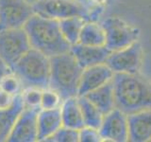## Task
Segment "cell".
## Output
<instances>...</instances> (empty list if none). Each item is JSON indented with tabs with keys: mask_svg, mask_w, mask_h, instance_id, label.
<instances>
[{
	"mask_svg": "<svg viewBox=\"0 0 151 142\" xmlns=\"http://www.w3.org/2000/svg\"><path fill=\"white\" fill-rule=\"evenodd\" d=\"M86 22V19L80 16H72L59 20L61 33L71 46H74L79 42L80 33Z\"/></svg>",
	"mask_w": 151,
	"mask_h": 142,
	"instance_id": "obj_20",
	"label": "cell"
},
{
	"mask_svg": "<svg viewBox=\"0 0 151 142\" xmlns=\"http://www.w3.org/2000/svg\"><path fill=\"white\" fill-rule=\"evenodd\" d=\"M25 108L21 94L15 96L14 101L8 108L0 109V142L8 141L18 117Z\"/></svg>",
	"mask_w": 151,
	"mask_h": 142,
	"instance_id": "obj_16",
	"label": "cell"
},
{
	"mask_svg": "<svg viewBox=\"0 0 151 142\" xmlns=\"http://www.w3.org/2000/svg\"><path fill=\"white\" fill-rule=\"evenodd\" d=\"M78 101L81 109L85 126L98 130L102 123L104 114L85 96L78 97Z\"/></svg>",
	"mask_w": 151,
	"mask_h": 142,
	"instance_id": "obj_21",
	"label": "cell"
},
{
	"mask_svg": "<svg viewBox=\"0 0 151 142\" xmlns=\"http://www.w3.org/2000/svg\"><path fill=\"white\" fill-rule=\"evenodd\" d=\"M14 99H15V96L0 88V109L9 107L13 103Z\"/></svg>",
	"mask_w": 151,
	"mask_h": 142,
	"instance_id": "obj_27",
	"label": "cell"
},
{
	"mask_svg": "<svg viewBox=\"0 0 151 142\" xmlns=\"http://www.w3.org/2000/svg\"><path fill=\"white\" fill-rule=\"evenodd\" d=\"M96 1H100V0H96Z\"/></svg>",
	"mask_w": 151,
	"mask_h": 142,
	"instance_id": "obj_29",
	"label": "cell"
},
{
	"mask_svg": "<svg viewBox=\"0 0 151 142\" xmlns=\"http://www.w3.org/2000/svg\"><path fill=\"white\" fill-rule=\"evenodd\" d=\"M61 126L60 107L41 109L38 115V141H46Z\"/></svg>",
	"mask_w": 151,
	"mask_h": 142,
	"instance_id": "obj_15",
	"label": "cell"
},
{
	"mask_svg": "<svg viewBox=\"0 0 151 142\" xmlns=\"http://www.w3.org/2000/svg\"><path fill=\"white\" fill-rule=\"evenodd\" d=\"M71 52L79 65L84 69L90 66L105 64L111 51L106 46H87L78 43L71 46Z\"/></svg>",
	"mask_w": 151,
	"mask_h": 142,
	"instance_id": "obj_13",
	"label": "cell"
},
{
	"mask_svg": "<svg viewBox=\"0 0 151 142\" xmlns=\"http://www.w3.org/2000/svg\"><path fill=\"white\" fill-rule=\"evenodd\" d=\"M104 115L115 108L114 87L112 80L97 89L85 95Z\"/></svg>",
	"mask_w": 151,
	"mask_h": 142,
	"instance_id": "obj_18",
	"label": "cell"
},
{
	"mask_svg": "<svg viewBox=\"0 0 151 142\" xmlns=\"http://www.w3.org/2000/svg\"><path fill=\"white\" fill-rule=\"evenodd\" d=\"M30 49V42L24 28L0 30V57L12 69Z\"/></svg>",
	"mask_w": 151,
	"mask_h": 142,
	"instance_id": "obj_6",
	"label": "cell"
},
{
	"mask_svg": "<svg viewBox=\"0 0 151 142\" xmlns=\"http://www.w3.org/2000/svg\"><path fill=\"white\" fill-rule=\"evenodd\" d=\"M113 76L114 73L106 63L84 68L80 77L78 97L85 96L102 86L111 80Z\"/></svg>",
	"mask_w": 151,
	"mask_h": 142,
	"instance_id": "obj_12",
	"label": "cell"
},
{
	"mask_svg": "<svg viewBox=\"0 0 151 142\" xmlns=\"http://www.w3.org/2000/svg\"><path fill=\"white\" fill-rule=\"evenodd\" d=\"M34 14L28 0H0V30L24 28Z\"/></svg>",
	"mask_w": 151,
	"mask_h": 142,
	"instance_id": "obj_8",
	"label": "cell"
},
{
	"mask_svg": "<svg viewBox=\"0 0 151 142\" xmlns=\"http://www.w3.org/2000/svg\"><path fill=\"white\" fill-rule=\"evenodd\" d=\"M11 72H12V67L0 57V80H1L5 76L9 74Z\"/></svg>",
	"mask_w": 151,
	"mask_h": 142,
	"instance_id": "obj_28",
	"label": "cell"
},
{
	"mask_svg": "<svg viewBox=\"0 0 151 142\" xmlns=\"http://www.w3.org/2000/svg\"><path fill=\"white\" fill-rule=\"evenodd\" d=\"M12 72L20 79L24 88H48L50 58L41 51L31 47L12 66Z\"/></svg>",
	"mask_w": 151,
	"mask_h": 142,
	"instance_id": "obj_4",
	"label": "cell"
},
{
	"mask_svg": "<svg viewBox=\"0 0 151 142\" xmlns=\"http://www.w3.org/2000/svg\"><path fill=\"white\" fill-rule=\"evenodd\" d=\"M63 99L60 95L50 87L42 89L41 109H54L60 107Z\"/></svg>",
	"mask_w": 151,
	"mask_h": 142,
	"instance_id": "obj_25",
	"label": "cell"
},
{
	"mask_svg": "<svg viewBox=\"0 0 151 142\" xmlns=\"http://www.w3.org/2000/svg\"><path fill=\"white\" fill-rule=\"evenodd\" d=\"M0 88L13 96L20 95L23 91V84L16 74L11 72L0 80Z\"/></svg>",
	"mask_w": 151,
	"mask_h": 142,
	"instance_id": "obj_22",
	"label": "cell"
},
{
	"mask_svg": "<svg viewBox=\"0 0 151 142\" xmlns=\"http://www.w3.org/2000/svg\"><path fill=\"white\" fill-rule=\"evenodd\" d=\"M46 141L54 142H78L79 141V130L61 126Z\"/></svg>",
	"mask_w": 151,
	"mask_h": 142,
	"instance_id": "obj_24",
	"label": "cell"
},
{
	"mask_svg": "<svg viewBox=\"0 0 151 142\" xmlns=\"http://www.w3.org/2000/svg\"><path fill=\"white\" fill-rule=\"evenodd\" d=\"M41 108L25 107L9 135V142L38 141V115Z\"/></svg>",
	"mask_w": 151,
	"mask_h": 142,
	"instance_id": "obj_11",
	"label": "cell"
},
{
	"mask_svg": "<svg viewBox=\"0 0 151 142\" xmlns=\"http://www.w3.org/2000/svg\"><path fill=\"white\" fill-rule=\"evenodd\" d=\"M129 141L145 142L151 140V109L127 115Z\"/></svg>",
	"mask_w": 151,
	"mask_h": 142,
	"instance_id": "obj_14",
	"label": "cell"
},
{
	"mask_svg": "<svg viewBox=\"0 0 151 142\" xmlns=\"http://www.w3.org/2000/svg\"><path fill=\"white\" fill-rule=\"evenodd\" d=\"M115 107L127 115L151 109V82L137 73H116L112 79Z\"/></svg>",
	"mask_w": 151,
	"mask_h": 142,
	"instance_id": "obj_1",
	"label": "cell"
},
{
	"mask_svg": "<svg viewBox=\"0 0 151 142\" xmlns=\"http://www.w3.org/2000/svg\"><path fill=\"white\" fill-rule=\"evenodd\" d=\"M78 43L87 46H105L106 33L101 24L87 21L82 28Z\"/></svg>",
	"mask_w": 151,
	"mask_h": 142,
	"instance_id": "obj_19",
	"label": "cell"
},
{
	"mask_svg": "<svg viewBox=\"0 0 151 142\" xmlns=\"http://www.w3.org/2000/svg\"><path fill=\"white\" fill-rule=\"evenodd\" d=\"M143 62V49L137 41L124 49L111 51L106 61L113 73H137Z\"/></svg>",
	"mask_w": 151,
	"mask_h": 142,
	"instance_id": "obj_9",
	"label": "cell"
},
{
	"mask_svg": "<svg viewBox=\"0 0 151 142\" xmlns=\"http://www.w3.org/2000/svg\"><path fill=\"white\" fill-rule=\"evenodd\" d=\"M32 5L35 13L56 20L80 16L89 21L91 16L90 9L80 0H37Z\"/></svg>",
	"mask_w": 151,
	"mask_h": 142,
	"instance_id": "obj_5",
	"label": "cell"
},
{
	"mask_svg": "<svg viewBox=\"0 0 151 142\" xmlns=\"http://www.w3.org/2000/svg\"><path fill=\"white\" fill-rule=\"evenodd\" d=\"M60 114L63 126L80 130L85 126L78 97L65 99L61 102Z\"/></svg>",
	"mask_w": 151,
	"mask_h": 142,
	"instance_id": "obj_17",
	"label": "cell"
},
{
	"mask_svg": "<svg viewBox=\"0 0 151 142\" xmlns=\"http://www.w3.org/2000/svg\"><path fill=\"white\" fill-rule=\"evenodd\" d=\"M79 141L80 142H100L103 141L100 133L97 129L92 127L84 126L79 130Z\"/></svg>",
	"mask_w": 151,
	"mask_h": 142,
	"instance_id": "obj_26",
	"label": "cell"
},
{
	"mask_svg": "<svg viewBox=\"0 0 151 142\" xmlns=\"http://www.w3.org/2000/svg\"><path fill=\"white\" fill-rule=\"evenodd\" d=\"M101 26L106 33L105 46L111 51H116L137 42L140 36L138 28L118 17L105 19Z\"/></svg>",
	"mask_w": 151,
	"mask_h": 142,
	"instance_id": "obj_7",
	"label": "cell"
},
{
	"mask_svg": "<svg viewBox=\"0 0 151 142\" xmlns=\"http://www.w3.org/2000/svg\"><path fill=\"white\" fill-rule=\"evenodd\" d=\"M98 131L103 141H129L127 115L115 107L113 110L104 115Z\"/></svg>",
	"mask_w": 151,
	"mask_h": 142,
	"instance_id": "obj_10",
	"label": "cell"
},
{
	"mask_svg": "<svg viewBox=\"0 0 151 142\" xmlns=\"http://www.w3.org/2000/svg\"><path fill=\"white\" fill-rule=\"evenodd\" d=\"M42 89L37 87L24 88L21 93L25 107L41 108Z\"/></svg>",
	"mask_w": 151,
	"mask_h": 142,
	"instance_id": "obj_23",
	"label": "cell"
},
{
	"mask_svg": "<svg viewBox=\"0 0 151 142\" xmlns=\"http://www.w3.org/2000/svg\"><path fill=\"white\" fill-rule=\"evenodd\" d=\"M82 71L71 50L50 57L49 87L58 92L63 99L78 97Z\"/></svg>",
	"mask_w": 151,
	"mask_h": 142,
	"instance_id": "obj_3",
	"label": "cell"
},
{
	"mask_svg": "<svg viewBox=\"0 0 151 142\" xmlns=\"http://www.w3.org/2000/svg\"><path fill=\"white\" fill-rule=\"evenodd\" d=\"M32 49L53 57L71 50V46L61 33L59 20L35 13L24 27Z\"/></svg>",
	"mask_w": 151,
	"mask_h": 142,
	"instance_id": "obj_2",
	"label": "cell"
}]
</instances>
